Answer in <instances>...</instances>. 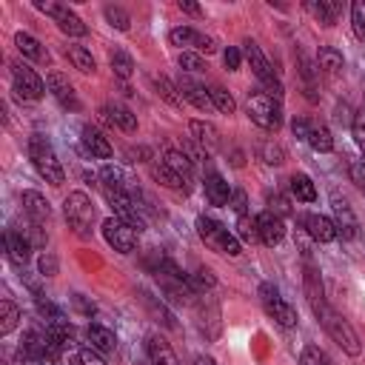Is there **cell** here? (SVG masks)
I'll return each mask as SVG.
<instances>
[{
    "label": "cell",
    "instance_id": "obj_13",
    "mask_svg": "<svg viewBox=\"0 0 365 365\" xmlns=\"http://www.w3.org/2000/svg\"><path fill=\"white\" fill-rule=\"evenodd\" d=\"M302 288H305V299H308V305H311L314 317H319V314L328 308V302H325L322 277H319V271H317L311 262L305 265V274H302Z\"/></svg>",
    "mask_w": 365,
    "mask_h": 365
},
{
    "label": "cell",
    "instance_id": "obj_28",
    "mask_svg": "<svg viewBox=\"0 0 365 365\" xmlns=\"http://www.w3.org/2000/svg\"><path fill=\"white\" fill-rule=\"evenodd\" d=\"M305 143H308L314 151H322V154L334 148V137H331V131H328L322 123H314V120H311V128H308Z\"/></svg>",
    "mask_w": 365,
    "mask_h": 365
},
{
    "label": "cell",
    "instance_id": "obj_17",
    "mask_svg": "<svg viewBox=\"0 0 365 365\" xmlns=\"http://www.w3.org/2000/svg\"><path fill=\"white\" fill-rule=\"evenodd\" d=\"M100 114H103L106 123H111V125H117V128H123V131H128V134L137 128V114H134L131 108L120 106V103H106Z\"/></svg>",
    "mask_w": 365,
    "mask_h": 365
},
{
    "label": "cell",
    "instance_id": "obj_29",
    "mask_svg": "<svg viewBox=\"0 0 365 365\" xmlns=\"http://www.w3.org/2000/svg\"><path fill=\"white\" fill-rule=\"evenodd\" d=\"M151 83H154V88H157V94L168 103V106H174V108H180L185 100H182V94H180V88L168 80V77H163V74H154L151 77Z\"/></svg>",
    "mask_w": 365,
    "mask_h": 365
},
{
    "label": "cell",
    "instance_id": "obj_16",
    "mask_svg": "<svg viewBox=\"0 0 365 365\" xmlns=\"http://www.w3.org/2000/svg\"><path fill=\"white\" fill-rule=\"evenodd\" d=\"M257 234H259V240H262L265 245H277V242H282V237H285L282 217H277L274 211H262V214L257 217Z\"/></svg>",
    "mask_w": 365,
    "mask_h": 365
},
{
    "label": "cell",
    "instance_id": "obj_10",
    "mask_svg": "<svg viewBox=\"0 0 365 365\" xmlns=\"http://www.w3.org/2000/svg\"><path fill=\"white\" fill-rule=\"evenodd\" d=\"M11 80H14V91L23 97V100H40L46 94V86L43 80L34 74V68L23 66V63H14L11 66Z\"/></svg>",
    "mask_w": 365,
    "mask_h": 365
},
{
    "label": "cell",
    "instance_id": "obj_6",
    "mask_svg": "<svg viewBox=\"0 0 365 365\" xmlns=\"http://www.w3.org/2000/svg\"><path fill=\"white\" fill-rule=\"evenodd\" d=\"M63 211H66V220L68 225L77 231V234H88V225L94 222V205L88 200V194L83 191H71L63 202Z\"/></svg>",
    "mask_w": 365,
    "mask_h": 365
},
{
    "label": "cell",
    "instance_id": "obj_32",
    "mask_svg": "<svg viewBox=\"0 0 365 365\" xmlns=\"http://www.w3.org/2000/svg\"><path fill=\"white\" fill-rule=\"evenodd\" d=\"M317 66L325 71V74H331V77H336L339 71H342V54L336 51V48H331V46H325V48H319V54H317Z\"/></svg>",
    "mask_w": 365,
    "mask_h": 365
},
{
    "label": "cell",
    "instance_id": "obj_14",
    "mask_svg": "<svg viewBox=\"0 0 365 365\" xmlns=\"http://www.w3.org/2000/svg\"><path fill=\"white\" fill-rule=\"evenodd\" d=\"M46 86H48V91L54 94V100L63 106V108H80V100H77V91H74V86L68 83V77L66 74H60V71H51L48 77H46Z\"/></svg>",
    "mask_w": 365,
    "mask_h": 365
},
{
    "label": "cell",
    "instance_id": "obj_33",
    "mask_svg": "<svg viewBox=\"0 0 365 365\" xmlns=\"http://www.w3.org/2000/svg\"><path fill=\"white\" fill-rule=\"evenodd\" d=\"M291 194L297 200H302V202H314L317 200V188H314V182H311L308 174H294L291 177Z\"/></svg>",
    "mask_w": 365,
    "mask_h": 365
},
{
    "label": "cell",
    "instance_id": "obj_2",
    "mask_svg": "<svg viewBox=\"0 0 365 365\" xmlns=\"http://www.w3.org/2000/svg\"><path fill=\"white\" fill-rule=\"evenodd\" d=\"M29 157H31L37 174H40L46 182H51V185H63V180H66L63 165L57 163L54 148H51V143H48L46 137H40V134L29 137Z\"/></svg>",
    "mask_w": 365,
    "mask_h": 365
},
{
    "label": "cell",
    "instance_id": "obj_9",
    "mask_svg": "<svg viewBox=\"0 0 365 365\" xmlns=\"http://www.w3.org/2000/svg\"><path fill=\"white\" fill-rule=\"evenodd\" d=\"M37 9H40L43 14H48V17L57 23L60 31H66V34H71V37H83V34L88 31L86 23H83L68 6H60V3H37Z\"/></svg>",
    "mask_w": 365,
    "mask_h": 365
},
{
    "label": "cell",
    "instance_id": "obj_26",
    "mask_svg": "<svg viewBox=\"0 0 365 365\" xmlns=\"http://www.w3.org/2000/svg\"><path fill=\"white\" fill-rule=\"evenodd\" d=\"M86 339H88L91 348L100 351V354H108V351L117 348L114 331H108V328H103V325H88V328H86Z\"/></svg>",
    "mask_w": 365,
    "mask_h": 365
},
{
    "label": "cell",
    "instance_id": "obj_20",
    "mask_svg": "<svg viewBox=\"0 0 365 365\" xmlns=\"http://www.w3.org/2000/svg\"><path fill=\"white\" fill-rule=\"evenodd\" d=\"M177 88H180V94H182V100H188V103H194L197 108H208V106H214V103H211V94H208V88H205L202 83H194V80H188V77H182V80L177 83Z\"/></svg>",
    "mask_w": 365,
    "mask_h": 365
},
{
    "label": "cell",
    "instance_id": "obj_15",
    "mask_svg": "<svg viewBox=\"0 0 365 365\" xmlns=\"http://www.w3.org/2000/svg\"><path fill=\"white\" fill-rule=\"evenodd\" d=\"M302 231H305L314 242H331V240L339 237L334 220H328V217H322V214H305V217H302Z\"/></svg>",
    "mask_w": 365,
    "mask_h": 365
},
{
    "label": "cell",
    "instance_id": "obj_37",
    "mask_svg": "<svg viewBox=\"0 0 365 365\" xmlns=\"http://www.w3.org/2000/svg\"><path fill=\"white\" fill-rule=\"evenodd\" d=\"M208 94H211V103L222 111V114H234V108H237V103H234V97L225 91V88H220V86H211L208 88Z\"/></svg>",
    "mask_w": 365,
    "mask_h": 365
},
{
    "label": "cell",
    "instance_id": "obj_31",
    "mask_svg": "<svg viewBox=\"0 0 365 365\" xmlns=\"http://www.w3.org/2000/svg\"><path fill=\"white\" fill-rule=\"evenodd\" d=\"M66 54H68V60H71V66H74L77 71H83V74H94L97 63H94V57H91L88 48H83V46H68Z\"/></svg>",
    "mask_w": 365,
    "mask_h": 365
},
{
    "label": "cell",
    "instance_id": "obj_50",
    "mask_svg": "<svg viewBox=\"0 0 365 365\" xmlns=\"http://www.w3.org/2000/svg\"><path fill=\"white\" fill-rule=\"evenodd\" d=\"M291 128H294V134H297V137H302V140H305V137H308V128H311V120L299 117V120H294V125H291Z\"/></svg>",
    "mask_w": 365,
    "mask_h": 365
},
{
    "label": "cell",
    "instance_id": "obj_39",
    "mask_svg": "<svg viewBox=\"0 0 365 365\" xmlns=\"http://www.w3.org/2000/svg\"><path fill=\"white\" fill-rule=\"evenodd\" d=\"M259 157H262L265 165H282L285 163V151L277 143H262L259 145Z\"/></svg>",
    "mask_w": 365,
    "mask_h": 365
},
{
    "label": "cell",
    "instance_id": "obj_51",
    "mask_svg": "<svg viewBox=\"0 0 365 365\" xmlns=\"http://www.w3.org/2000/svg\"><path fill=\"white\" fill-rule=\"evenodd\" d=\"M177 6H180V9H182V11H188V14H197V17H200V14H202V9H200V6H197V3H188V0H180V3H177Z\"/></svg>",
    "mask_w": 365,
    "mask_h": 365
},
{
    "label": "cell",
    "instance_id": "obj_48",
    "mask_svg": "<svg viewBox=\"0 0 365 365\" xmlns=\"http://www.w3.org/2000/svg\"><path fill=\"white\" fill-rule=\"evenodd\" d=\"M222 60H225V68H228V71H237V68H240L242 54H240V48L228 46V48H225V54H222Z\"/></svg>",
    "mask_w": 365,
    "mask_h": 365
},
{
    "label": "cell",
    "instance_id": "obj_41",
    "mask_svg": "<svg viewBox=\"0 0 365 365\" xmlns=\"http://www.w3.org/2000/svg\"><path fill=\"white\" fill-rule=\"evenodd\" d=\"M351 26H354L356 40H365V3L362 0H356L351 6Z\"/></svg>",
    "mask_w": 365,
    "mask_h": 365
},
{
    "label": "cell",
    "instance_id": "obj_4",
    "mask_svg": "<svg viewBox=\"0 0 365 365\" xmlns=\"http://www.w3.org/2000/svg\"><path fill=\"white\" fill-rule=\"evenodd\" d=\"M322 325H325V331L331 334V339L345 351V354H351V356H356L359 351H362V345H359V336H356V331L351 328V322L345 319V317H339L334 308H325L319 317H317Z\"/></svg>",
    "mask_w": 365,
    "mask_h": 365
},
{
    "label": "cell",
    "instance_id": "obj_1",
    "mask_svg": "<svg viewBox=\"0 0 365 365\" xmlns=\"http://www.w3.org/2000/svg\"><path fill=\"white\" fill-rule=\"evenodd\" d=\"M197 234L200 240L217 251V254H225V257H240L242 254V245H240V237L234 231H228L222 222L211 220V217H197Z\"/></svg>",
    "mask_w": 365,
    "mask_h": 365
},
{
    "label": "cell",
    "instance_id": "obj_8",
    "mask_svg": "<svg viewBox=\"0 0 365 365\" xmlns=\"http://www.w3.org/2000/svg\"><path fill=\"white\" fill-rule=\"evenodd\" d=\"M137 228L134 225H128L125 220H120V217H108L106 222H103V237H106V242L114 248V251H120V254H131L134 248H137Z\"/></svg>",
    "mask_w": 365,
    "mask_h": 365
},
{
    "label": "cell",
    "instance_id": "obj_40",
    "mask_svg": "<svg viewBox=\"0 0 365 365\" xmlns=\"http://www.w3.org/2000/svg\"><path fill=\"white\" fill-rule=\"evenodd\" d=\"M177 63H180L182 71H194V74L205 71V60H202L200 54H194V51H180V54H177Z\"/></svg>",
    "mask_w": 365,
    "mask_h": 365
},
{
    "label": "cell",
    "instance_id": "obj_5",
    "mask_svg": "<svg viewBox=\"0 0 365 365\" xmlns=\"http://www.w3.org/2000/svg\"><path fill=\"white\" fill-rule=\"evenodd\" d=\"M242 46H245L242 54H245V60L251 63V71H254L257 80L265 86V94H271L274 100H282V86H279V80L274 77V68H271V63L265 60V54L259 51V46H257L254 40H245Z\"/></svg>",
    "mask_w": 365,
    "mask_h": 365
},
{
    "label": "cell",
    "instance_id": "obj_45",
    "mask_svg": "<svg viewBox=\"0 0 365 365\" xmlns=\"http://www.w3.org/2000/svg\"><path fill=\"white\" fill-rule=\"evenodd\" d=\"M77 359H80L83 365H106L103 354L94 351V348H80V351H77Z\"/></svg>",
    "mask_w": 365,
    "mask_h": 365
},
{
    "label": "cell",
    "instance_id": "obj_7",
    "mask_svg": "<svg viewBox=\"0 0 365 365\" xmlns=\"http://www.w3.org/2000/svg\"><path fill=\"white\" fill-rule=\"evenodd\" d=\"M259 302H262L265 314H268L274 322H279L282 328H294V325H297V311L279 297V291H277L271 282H262V285H259Z\"/></svg>",
    "mask_w": 365,
    "mask_h": 365
},
{
    "label": "cell",
    "instance_id": "obj_42",
    "mask_svg": "<svg viewBox=\"0 0 365 365\" xmlns=\"http://www.w3.org/2000/svg\"><path fill=\"white\" fill-rule=\"evenodd\" d=\"M299 365H331V362L317 345H305L302 354H299Z\"/></svg>",
    "mask_w": 365,
    "mask_h": 365
},
{
    "label": "cell",
    "instance_id": "obj_19",
    "mask_svg": "<svg viewBox=\"0 0 365 365\" xmlns=\"http://www.w3.org/2000/svg\"><path fill=\"white\" fill-rule=\"evenodd\" d=\"M163 163H165V165L185 182V188H188V182L194 180V160H191L185 151H174V148H171V151L163 154Z\"/></svg>",
    "mask_w": 365,
    "mask_h": 365
},
{
    "label": "cell",
    "instance_id": "obj_34",
    "mask_svg": "<svg viewBox=\"0 0 365 365\" xmlns=\"http://www.w3.org/2000/svg\"><path fill=\"white\" fill-rule=\"evenodd\" d=\"M17 322H20V308H17L11 299H3V302H0V334H3V336L11 334V331L17 328Z\"/></svg>",
    "mask_w": 365,
    "mask_h": 365
},
{
    "label": "cell",
    "instance_id": "obj_30",
    "mask_svg": "<svg viewBox=\"0 0 365 365\" xmlns=\"http://www.w3.org/2000/svg\"><path fill=\"white\" fill-rule=\"evenodd\" d=\"M339 3L334 0H319V3H308V11L322 23V26H334L336 23V14H339Z\"/></svg>",
    "mask_w": 365,
    "mask_h": 365
},
{
    "label": "cell",
    "instance_id": "obj_25",
    "mask_svg": "<svg viewBox=\"0 0 365 365\" xmlns=\"http://www.w3.org/2000/svg\"><path fill=\"white\" fill-rule=\"evenodd\" d=\"M145 351H148V359H151V365H177V356H174L171 345H168L163 336H148V342H145Z\"/></svg>",
    "mask_w": 365,
    "mask_h": 365
},
{
    "label": "cell",
    "instance_id": "obj_38",
    "mask_svg": "<svg viewBox=\"0 0 365 365\" xmlns=\"http://www.w3.org/2000/svg\"><path fill=\"white\" fill-rule=\"evenodd\" d=\"M103 14H106V20H108L117 31H128L131 17H128V11H125V9H120V6H106V9H103Z\"/></svg>",
    "mask_w": 365,
    "mask_h": 365
},
{
    "label": "cell",
    "instance_id": "obj_18",
    "mask_svg": "<svg viewBox=\"0 0 365 365\" xmlns=\"http://www.w3.org/2000/svg\"><path fill=\"white\" fill-rule=\"evenodd\" d=\"M23 211H26L29 220L37 222V225L48 222V217H51V205H48V200H46L43 194H37V191H23Z\"/></svg>",
    "mask_w": 365,
    "mask_h": 365
},
{
    "label": "cell",
    "instance_id": "obj_46",
    "mask_svg": "<svg viewBox=\"0 0 365 365\" xmlns=\"http://www.w3.org/2000/svg\"><path fill=\"white\" fill-rule=\"evenodd\" d=\"M268 205H271V211H274L277 217H282V214H288V211H291L288 200H285V197H279V194H268Z\"/></svg>",
    "mask_w": 365,
    "mask_h": 365
},
{
    "label": "cell",
    "instance_id": "obj_27",
    "mask_svg": "<svg viewBox=\"0 0 365 365\" xmlns=\"http://www.w3.org/2000/svg\"><path fill=\"white\" fill-rule=\"evenodd\" d=\"M205 200L211 205H225L231 200V188L220 174H208L205 177Z\"/></svg>",
    "mask_w": 365,
    "mask_h": 365
},
{
    "label": "cell",
    "instance_id": "obj_44",
    "mask_svg": "<svg viewBox=\"0 0 365 365\" xmlns=\"http://www.w3.org/2000/svg\"><path fill=\"white\" fill-rule=\"evenodd\" d=\"M351 131H354V140H356V145L362 148V154H365V111H359L356 117H354V123H351Z\"/></svg>",
    "mask_w": 365,
    "mask_h": 365
},
{
    "label": "cell",
    "instance_id": "obj_3",
    "mask_svg": "<svg viewBox=\"0 0 365 365\" xmlns=\"http://www.w3.org/2000/svg\"><path fill=\"white\" fill-rule=\"evenodd\" d=\"M245 111H248V117H251L259 128H265V131H277L279 123H282L279 100H274V97L265 94V91H254V94L248 97V103H245Z\"/></svg>",
    "mask_w": 365,
    "mask_h": 365
},
{
    "label": "cell",
    "instance_id": "obj_47",
    "mask_svg": "<svg viewBox=\"0 0 365 365\" xmlns=\"http://www.w3.org/2000/svg\"><path fill=\"white\" fill-rule=\"evenodd\" d=\"M40 274H43V277H54V274H57V257H54V254L46 251V254L40 257Z\"/></svg>",
    "mask_w": 365,
    "mask_h": 365
},
{
    "label": "cell",
    "instance_id": "obj_53",
    "mask_svg": "<svg viewBox=\"0 0 365 365\" xmlns=\"http://www.w3.org/2000/svg\"><path fill=\"white\" fill-rule=\"evenodd\" d=\"M71 365H83V362H80V359H77V356H74V359H71Z\"/></svg>",
    "mask_w": 365,
    "mask_h": 365
},
{
    "label": "cell",
    "instance_id": "obj_12",
    "mask_svg": "<svg viewBox=\"0 0 365 365\" xmlns=\"http://www.w3.org/2000/svg\"><path fill=\"white\" fill-rule=\"evenodd\" d=\"M331 211H334V225H336V234H342V240H354L359 234V220L354 214V208L348 205L345 197L334 194L331 197Z\"/></svg>",
    "mask_w": 365,
    "mask_h": 365
},
{
    "label": "cell",
    "instance_id": "obj_21",
    "mask_svg": "<svg viewBox=\"0 0 365 365\" xmlns=\"http://www.w3.org/2000/svg\"><path fill=\"white\" fill-rule=\"evenodd\" d=\"M29 248H31V240H26L23 231H6V251H9V259L14 265L29 262Z\"/></svg>",
    "mask_w": 365,
    "mask_h": 365
},
{
    "label": "cell",
    "instance_id": "obj_24",
    "mask_svg": "<svg viewBox=\"0 0 365 365\" xmlns=\"http://www.w3.org/2000/svg\"><path fill=\"white\" fill-rule=\"evenodd\" d=\"M188 128H191V134H194V140H197V145H200V148H205V151H214V148L220 145V131H217L211 123H202V120H191V123H188Z\"/></svg>",
    "mask_w": 365,
    "mask_h": 365
},
{
    "label": "cell",
    "instance_id": "obj_11",
    "mask_svg": "<svg viewBox=\"0 0 365 365\" xmlns=\"http://www.w3.org/2000/svg\"><path fill=\"white\" fill-rule=\"evenodd\" d=\"M168 40H171V46H180V48L185 46V48H194V51H200V54H214V51H217L214 37H208V34L191 29V26L174 29V31L168 34Z\"/></svg>",
    "mask_w": 365,
    "mask_h": 365
},
{
    "label": "cell",
    "instance_id": "obj_23",
    "mask_svg": "<svg viewBox=\"0 0 365 365\" xmlns=\"http://www.w3.org/2000/svg\"><path fill=\"white\" fill-rule=\"evenodd\" d=\"M14 46H17V51H20L23 57H29V60H34V63H46V60H48V54H46V48L40 46V40L31 37V34H26V31H17V34H14Z\"/></svg>",
    "mask_w": 365,
    "mask_h": 365
},
{
    "label": "cell",
    "instance_id": "obj_22",
    "mask_svg": "<svg viewBox=\"0 0 365 365\" xmlns=\"http://www.w3.org/2000/svg\"><path fill=\"white\" fill-rule=\"evenodd\" d=\"M83 145L91 151V157H100V160H108L111 157V143L94 125H83Z\"/></svg>",
    "mask_w": 365,
    "mask_h": 365
},
{
    "label": "cell",
    "instance_id": "obj_52",
    "mask_svg": "<svg viewBox=\"0 0 365 365\" xmlns=\"http://www.w3.org/2000/svg\"><path fill=\"white\" fill-rule=\"evenodd\" d=\"M197 365H217V362H214V359H208V356H200V359H197Z\"/></svg>",
    "mask_w": 365,
    "mask_h": 365
},
{
    "label": "cell",
    "instance_id": "obj_49",
    "mask_svg": "<svg viewBox=\"0 0 365 365\" xmlns=\"http://www.w3.org/2000/svg\"><path fill=\"white\" fill-rule=\"evenodd\" d=\"M228 205L242 217L245 214V205H248V200H245V191H231V200H228Z\"/></svg>",
    "mask_w": 365,
    "mask_h": 365
},
{
    "label": "cell",
    "instance_id": "obj_35",
    "mask_svg": "<svg viewBox=\"0 0 365 365\" xmlns=\"http://www.w3.org/2000/svg\"><path fill=\"white\" fill-rule=\"evenodd\" d=\"M151 174H154V180H157V182H163V185H168V188H177V191H180V188H185V182H182V180H180V177H177L165 163H154V165H151ZM185 191H188V188H185Z\"/></svg>",
    "mask_w": 365,
    "mask_h": 365
},
{
    "label": "cell",
    "instance_id": "obj_43",
    "mask_svg": "<svg viewBox=\"0 0 365 365\" xmlns=\"http://www.w3.org/2000/svg\"><path fill=\"white\" fill-rule=\"evenodd\" d=\"M237 237H242V240H259V234H257V220H251V217H240V222H237Z\"/></svg>",
    "mask_w": 365,
    "mask_h": 365
},
{
    "label": "cell",
    "instance_id": "obj_36",
    "mask_svg": "<svg viewBox=\"0 0 365 365\" xmlns=\"http://www.w3.org/2000/svg\"><path fill=\"white\" fill-rule=\"evenodd\" d=\"M111 71H114L117 77L128 80L131 71H134V60H131L125 51H111Z\"/></svg>",
    "mask_w": 365,
    "mask_h": 365
}]
</instances>
